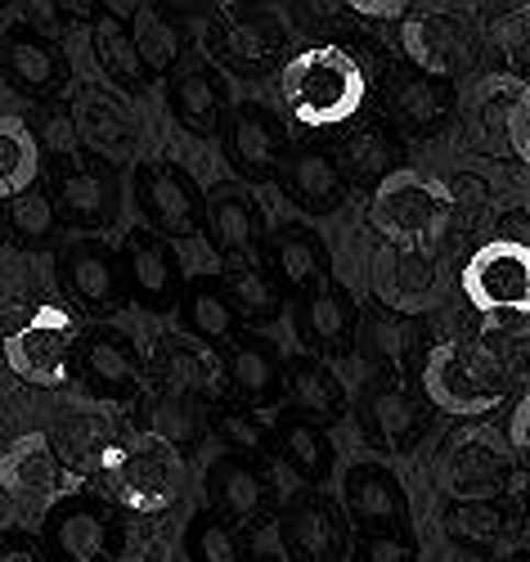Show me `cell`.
I'll return each instance as SVG.
<instances>
[{"instance_id": "obj_1", "label": "cell", "mask_w": 530, "mask_h": 562, "mask_svg": "<svg viewBox=\"0 0 530 562\" xmlns=\"http://www.w3.org/2000/svg\"><path fill=\"white\" fill-rule=\"evenodd\" d=\"M279 95L297 126L332 131L360 117L369 81L360 59L342 45H311V50H297L279 68Z\"/></svg>"}, {"instance_id": "obj_2", "label": "cell", "mask_w": 530, "mask_h": 562, "mask_svg": "<svg viewBox=\"0 0 530 562\" xmlns=\"http://www.w3.org/2000/svg\"><path fill=\"white\" fill-rule=\"evenodd\" d=\"M422 392L441 414L481 418V414H495L504 405L508 383H504V373L490 360L472 356L467 347L437 342L422 360Z\"/></svg>"}, {"instance_id": "obj_3", "label": "cell", "mask_w": 530, "mask_h": 562, "mask_svg": "<svg viewBox=\"0 0 530 562\" xmlns=\"http://www.w3.org/2000/svg\"><path fill=\"white\" fill-rule=\"evenodd\" d=\"M369 221L387 244L418 252L422 239H437V234L446 229L450 199H446L441 184H431L422 176H409V171H396L373 190Z\"/></svg>"}, {"instance_id": "obj_4", "label": "cell", "mask_w": 530, "mask_h": 562, "mask_svg": "<svg viewBox=\"0 0 530 562\" xmlns=\"http://www.w3.org/2000/svg\"><path fill=\"white\" fill-rule=\"evenodd\" d=\"M81 324L64 306H36L23 329L5 338V364L27 387H64L72 373V342Z\"/></svg>"}, {"instance_id": "obj_5", "label": "cell", "mask_w": 530, "mask_h": 562, "mask_svg": "<svg viewBox=\"0 0 530 562\" xmlns=\"http://www.w3.org/2000/svg\"><path fill=\"white\" fill-rule=\"evenodd\" d=\"M41 549L55 562H113L122 531L100 495H64L41 518Z\"/></svg>"}, {"instance_id": "obj_6", "label": "cell", "mask_w": 530, "mask_h": 562, "mask_svg": "<svg viewBox=\"0 0 530 562\" xmlns=\"http://www.w3.org/2000/svg\"><path fill=\"white\" fill-rule=\"evenodd\" d=\"M72 369L81 373V383L104 401H131L144 392V379H149L144 351L135 347L131 334L113 329V324H94V329L77 334Z\"/></svg>"}, {"instance_id": "obj_7", "label": "cell", "mask_w": 530, "mask_h": 562, "mask_svg": "<svg viewBox=\"0 0 530 562\" xmlns=\"http://www.w3.org/2000/svg\"><path fill=\"white\" fill-rule=\"evenodd\" d=\"M463 297L490 315L530 311V248L521 239H495L463 266Z\"/></svg>"}, {"instance_id": "obj_8", "label": "cell", "mask_w": 530, "mask_h": 562, "mask_svg": "<svg viewBox=\"0 0 530 562\" xmlns=\"http://www.w3.org/2000/svg\"><path fill=\"white\" fill-rule=\"evenodd\" d=\"M109 486L135 513H167L184 491V459L171 446H131L109 454Z\"/></svg>"}, {"instance_id": "obj_9", "label": "cell", "mask_w": 530, "mask_h": 562, "mask_svg": "<svg viewBox=\"0 0 530 562\" xmlns=\"http://www.w3.org/2000/svg\"><path fill=\"white\" fill-rule=\"evenodd\" d=\"M50 199H55V216L59 225H72L81 234H100L117 225L122 212V184L117 171L109 162H64L50 180Z\"/></svg>"}, {"instance_id": "obj_10", "label": "cell", "mask_w": 530, "mask_h": 562, "mask_svg": "<svg viewBox=\"0 0 530 562\" xmlns=\"http://www.w3.org/2000/svg\"><path fill=\"white\" fill-rule=\"evenodd\" d=\"M117 270H122V293L144 306V311H171L184 289L180 252L154 229H131L117 248Z\"/></svg>"}, {"instance_id": "obj_11", "label": "cell", "mask_w": 530, "mask_h": 562, "mask_svg": "<svg viewBox=\"0 0 530 562\" xmlns=\"http://www.w3.org/2000/svg\"><path fill=\"white\" fill-rule=\"evenodd\" d=\"M135 207L144 216V229L162 239H184L203 221V194L176 162H135Z\"/></svg>"}, {"instance_id": "obj_12", "label": "cell", "mask_w": 530, "mask_h": 562, "mask_svg": "<svg viewBox=\"0 0 530 562\" xmlns=\"http://www.w3.org/2000/svg\"><path fill=\"white\" fill-rule=\"evenodd\" d=\"M0 77H5L14 95L50 104L72 81V64L55 36H45L41 27H14L0 41Z\"/></svg>"}, {"instance_id": "obj_13", "label": "cell", "mask_w": 530, "mask_h": 562, "mask_svg": "<svg viewBox=\"0 0 530 562\" xmlns=\"http://www.w3.org/2000/svg\"><path fill=\"white\" fill-rule=\"evenodd\" d=\"M221 135H225L229 167L244 176V180H252V184L274 180L279 167H283V158H287V149H293V145H287L283 117L274 109H266V104H238L225 117Z\"/></svg>"}, {"instance_id": "obj_14", "label": "cell", "mask_w": 530, "mask_h": 562, "mask_svg": "<svg viewBox=\"0 0 530 562\" xmlns=\"http://www.w3.org/2000/svg\"><path fill=\"white\" fill-rule=\"evenodd\" d=\"M144 364H149V373L158 379L162 396L199 401V405L225 396V360H221V351H212L203 342H189L180 334H167V338H158L154 356Z\"/></svg>"}, {"instance_id": "obj_15", "label": "cell", "mask_w": 530, "mask_h": 562, "mask_svg": "<svg viewBox=\"0 0 530 562\" xmlns=\"http://www.w3.org/2000/svg\"><path fill=\"white\" fill-rule=\"evenodd\" d=\"M279 527L287 544V562H342L351 531L342 522V508L324 499L319 491L297 495L279 508Z\"/></svg>"}, {"instance_id": "obj_16", "label": "cell", "mask_w": 530, "mask_h": 562, "mask_svg": "<svg viewBox=\"0 0 530 562\" xmlns=\"http://www.w3.org/2000/svg\"><path fill=\"white\" fill-rule=\"evenodd\" d=\"M342 508L356 531L409 536V495L387 463H351L342 477Z\"/></svg>"}, {"instance_id": "obj_17", "label": "cell", "mask_w": 530, "mask_h": 562, "mask_svg": "<svg viewBox=\"0 0 530 562\" xmlns=\"http://www.w3.org/2000/svg\"><path fill=\"white\" fill-rule=\"evenodd\" d=\"M356 329H360V306L332 274L297 297V338L306 351H315V360L351 351Z\"/></svg>"}, {"instance_id": "obj_18", "label": "cell", "mask_w": 530, "mask_h": 562, "mask_svg": "<svg viewBox=\"0 0 530 562\" xmlns=\"http://www.w3.org/2000/svg\"><path fill=\"white\" fill-rule=\"evenodd\" d=\"M266 274L279 284L283 297L287 293L302 297V293H311L315 284H324V279L332 274L328 244L319 239L311 225L287 221V225H279L266 239Z\"/></svg>"}, {"instance_id": "obj_19", "label": "cell", "mask_w": 530, "mask_h": 562, "mask_svg": "<svg viewBox=\"0 0 530 562\" xmlns=\"http://www.w3.org/2000/svg\"><path fill=\"white\" fill-rule=\"evenodd\" d=\"M207 499H212L207 508L216 518H225L234 531H244L248 522L261 518V513H270V482L257 463L221 454L207 468Z\"/></svg>"}, {"instance_id": "obj_20", "label": "cell", "mask_w": 530, "mask_h": 562, "mask_svg": "<svg viewBox=\"0 0 530 562\" xmlns=\"http://www.w3.org/2000/svg\"><path fill=\"white\" fill-rule=\"evenodd\" d=\"M59 279L77 306L86 311H113L126 293H122V270H117V252L104 248L100 239H77L68 244L64 261H59Z\"/></svg>"}, {"instance_id": "obj_21", "label": "cell", "mask_w": 530, "mask_h": 562, "mask_svg": "<svg viewBox=\"0 0 530 562\" xmlns=\"http://www.w3.org/2000/svg\"><path fill=\"white\" fill-rule=\"evenodd\" d=\"M199 229H207L212 248L225 257V261H248L257 248H261V212L257 203L238 190V184H221L203 199V221Z\"/></svg>"}, {"instance_id": "obj_22", "label": "cell", "mask_w": 530, "mask_h": 562, "mask_svg": "<svg viewBox=\"0 0 530 562\" xmlns=\"http://www.w3.org/2000/svg\"><path fill=\"white\" fill-rule=\"evenodd\" d=\"M0 486L19 508H41L59 491V454L45 432L19 437L5 454H0Z\"/></svg>"}, {"instance_id": "obj_23", "label": "cell", "mask_w": 530, "mask_h": 562, "mask_svg": "<svg viewBox=\"0 0 530 562\" xmlns=\"http://www.w3.org/2000/svg\"><path fill=\"white\" fill-rule=\"evenodd\" d=\"M279 176L287 184V194H293V203L306 207L311 216H328L347 199V180H342V171H337V162H332V154L324 145L287 149Z\"/></svg>"}, {"instance_id": "obj_24", "label": "cell", "mask_w": 530, "mask_h": 562, "mask_svg": "<svg viewBox=\"0 0 530 562\" xmlns=\"http://www.w3.org/2000/svg\"><path fill=\"white\" fill-rule=\"evenodd\" d=\"M176 319H180V338L189 342H203V347H221L229 342L234 334H244L238 329V315L221 289V279L216 274H194V279H184V289H180V302H176Z\"/></svg>"}, {"instance_id": "obj_25", "label": "cell", "mask_w": 530, "mask_h": 562, "mask_svg": "<svg viewBox=\"0 0 530 562\" xmlns=\"http://www.w3.org/2000/svg\"><path fill=\"white\" fill-rule=\"evenodd\" d=\"M72 122H77V135L104 162H135V145H139L135 117L126 113V104H117L109 95V90H81Z\"/></svg>"}, {"instance_id": "obj_26", "label": "cell", "mask_w": 530, "mask_h": 562, "mask_svg": "<svg viewBox=\"0 0 530 562\" xmlns=\"http://www.w3.org/2000/svg\"><path fill=\"white\" fill-rule=\"evenodd\" d=\"M225 392H234L238 405H270L283 392V360L266 338L234 334L225 356Z\"/></svg>"}, {"instance_id": "obj_27", "label": "cell", "mask_w": 530, "mask_h": 562, "mask_svg": "<svg viewBox=\"0 0 530 562\" xmlns=\"http://www.w3.org/2000/svg\"><path fill=\"white\" fill-rule=\"evenodd\" d=\"M508 482H512V463L486 437L459 441L446 459V486L454 499H504Z\"/></svg>"}, {"instance_id": "obj_28", "label": "cell", "mask_w": 530, "mask_h": 562, "mask_svg": "<svg viewBox=\"0 0 530 562\" xmlns=\"http://www.w3.org/2000/svg\"><path fill=\"white\" fill-rule=\"evenodd\" d=\"M283 396L293 401L297 418H306V424H315L324 432H328V424H337V418L347 414L342 383H337L332 369L315 356H293L283 364Z\"/></svg>"}, {"instance_id": "obj_29", "label": "cell", "mask_w": 530, "mask_h": 562, "mask_svg": "<svg viewBox=\"0 0 530 562\" xmlns=\"http://www.w3.org/2000/svg\"><path fill=\"white\" fill-rule=\"evenodd\" d=\"M337 171H342L347 184H364V190H377L387 176H396V162H401V149L396 139L382 131L377 122H364V126H351L337 149H328Z\"/></svg>"}, {"instance_id": "obj_30", "label": "cell", "mask_w": 530, "mask_h": 562, "mask_svg": "<svg viewBox=\"0 0 530 562\" xmlns=\"http://www.w3.org/2000/svg\"><path fill=\"white\" fill-rule=\"evenodd\" d=\"M360 424H364V432H369V441L377 450L405 454L418 441V432H422V409H418V401L405 387L387 383V387L369 392V401L360 409Z\"/></svg>"}, {"instance_id": "obj_31", "label": "cell", "mask_w": 530, "mask_h": 562, "mask_svg": "<svg viewBox=\"0 0 530 562\" xmlns=\"http://www.w3.org/2000/svg\"><path fill=\"white\" fill-rule=\"evenodd\" d=\"M171 113L176 122L199 135V139H216L225 126V86L212 68H189L171 81Z\"/></svg>"}, {"instance_id": "obj_32", "label": "cell", "mask_w": 530, "mask_h": 562, "mask_svg": "<svg viewBox=\"0 0 530 562\" xmlns=\"http://www.w3.org/2000/svg\"><path fill=\"white\" fill-rule=\"evenodd\" d=\"M270 441H274L279 459L293 468L302 482H315V486L328 482L337 450H332V437L324 428L306 424V418H297V414H279L274 424H270Z\"/></svg>"}, {"instance_id": "obj_33", "label": "cell", "mask_w": 530, "mask_h": 562, "mask_svg": "<svg viewBox=\"0 0 530 562\" xmlns=\"http://www.w3.org/2000/svg\"><path fill=\"white\" fill-rule=\"evenodd\" d=\"M216 279H221V289H225L234 315H238V329H244V324H270V319L283 315L279 284H274V279L261 266H252V257L248 261H229Z\"/></svg>"}, {"instance_id": "obj_34", "label": "cell", "mask_w": 530, "mask_h": 562, "mask_svg": "<svg viewBox=\"0 0 530 562\" xmlns=\"http://www.w3.org/2000/svg\"><path fill=\"white\" fill-rule=\"evenodd\" d=\"M109 14H131V45H135V55L144 64V72L154 77H167L171 64L180 59V32L171 19H162L158 5H109Z\"/></svg>"}, {"instance_id": "obj_35", "label": "cell", "mask_w": 530, "mask_h": 562, "mask_svg": "<svg viewBox=\"0 0 530 562\" xmlns=\"http://www.w3.org/2000/svg\"><path fill=\"white\" fill-rule=\"evenodd\" d=\"M476 126H481V145L486 149L526 158V90L521 86H490V95L481 100Z\"/></svg>"}, {"instance_id": "obj_36", "label": "cell", "mask_w": 530, "mask_h": 562, "mask_svg": "<svg viewBox=\"0 0 530 562\" xmlns=\"http://www.w3.org/2000/svg\"><path fill=\"white\" fill-rule=\"evenodd\" d=\"M90 50H94V64H100V72H104L117 90H126V95H135V90L149 86V72H144V64H139V55H135L131 32H126L122 19H113V14L94 19V27H90Z\"/></svg>"}, {"instance_id": "obj_37", "label": "cell", "mask_w": 530, "mask_h": 562, "mask_svg": "<svg viewBox=\"0 0 530 562\" xmlns=\"http://www.w3.org/2000/svg\"><path fill=\"white\" fill-rule=\"evenodd\" d=\"M392 109L409 131L431 135L450 117V95L437 77L422 72H392Z\"/></svg>"}, {"instance_id": "obj_38", "label": "cell", "mask_w": 530, "mask_h": 562, "mask_svg": "<svg viewBox=\"0 0 530 562\" xmlns=\"http://www.w3.org/2000/svg\"><path fill=\"white\" fill-rule=\"evenodd\" d=\"M45 171L27 122L23 117H0V203H10L14 194H23L27 184H36Z\"/></svg>"}, {"instance_id": "obj_39", "label": "cell", "mask_w": 530, "mask_h": 562, "mask_svg": "<svg viewBox=\"0 0 530 562\" xmlns=\"http://www.w3.org/2000/svg\"><path fill=\"white\" fill-rule=\"evenodd\" d=\"M144 428L154 432L158 446H171L176 454L184 446H199L203 432H207V418H203V405L199 401H180V396H154L144 405Z\"/></svg>"}, {"instance_id": "obj_40", "label": "cell", "mask_w": 530, "mask_h": 562, "mask_svg": "<svg viewBox=\"0 0 530 562\" xmlns=\"http://www.w3.org/2000/svg\"><path fill=\"white\" fill-rule=\"evenodd\" d=\"M512 527V508L504 499H454L446 508V531L459 544H495Z\"/></svg>"}, {"instance_id": "obj_41", "label": "cell", "mask_w": 530, "mask_h": 562, "mask_svg": "<svg viewBox=\"0 0 530 562\" xmlns=\"http://www.w3.org/2000/svg\"><path fill=\"white\" fill-rule=\"evenodd\" d=\"M27 135L41 154V162H77L81 158V135H77V122H72V109L64 100H50V104H36V113L27 117Z\"/></svg>"}, {"instance_id": "obj_42", "label": "cell", "mask_w": 530, "mask_h": 562, "mask_svg": "<svg viewBox=\"0 0 530 562\" xmlns=\"http://www.w3.org/2000/svg\"><path fill=\"white\" fill-rule=\"evenodd\" d=\"M225 59L234 68H244V72H261L270 68V59L279 55V45H283V32L266 27L261 19H229L225 23Z\"/></svg>"}, {"instance_id": "obj_43", "label": "cell", "mask_w": 530, "mask_h": 562, "mask_svg": "<svg viewBox=\"0 0 530 562\" xmlns=\"http://www.w3.org/2000/svg\"><path fill=\"white\" fill-rule=\"evenodd\" d=\"M207 428L225 441V454H234V459L257 463L270 454V424H261V418L244 405H221Z\"/></svg>"}, {"instance_id": "obj_44", "label": "cell", "mask_w": 530, "mask_h": 562, "mask_svg": "<svg viewBox=\"0 0 530 562\" xmlns=\"http://www.w3.org/2000/svg\"><path fill=\"white\" fill-rule=\"evenodd\" d=\"M184 558L189 562H244V544H238V531L216 518L212 508H199L184 527Z\"/></svg>"}, {"instance_id": "obj_45", "label": "cell", "mask_w": 530, "mask_h": 562, "mask_svg": "<svg viewBox=\"0 0 530 562\" xmlns=\"http://www.w3.org/2000/svg\"><path fill=\"white\" fill-rule=\"evenodd\" d=\"M377 289H382V297H387V311H396V306H414V302L431 289V261H427L422 252L396 248L392 261L382 257Z\"/></svg>"}, {"instance_id": "obj_46", "label": "cell", "mask_w": 530, "mask_h": 562, "mask_svg": "<svg viewBox=\"0 0 530 562\" xmlns=\"http://www.w3.org/2000/svg\"><path fill=\"white\" fill-rule=\"evenodd\" d=\"M5 221H10V229L19 234L23 244H45V239H50V234L59 229L50 184L36 180V184H27L23 194H14V199L5 203Z\"/></svg>"}, {"instance_id": "obj_47", "label": "cell", "mask_w": 530, "mask_h": 562, "mask_svg": "<svg viewBox=\"0 0 530 562\" xmlns=\"http://www.w3.org/2000/svg\"><path fill=\"white\" fill-rule=\"evenodd\" d=\"M405 50H409V59L422 77H446L450 72L454 45H450V36L441 32L437 19H409L405 23Z\"/></svg>"}, {"instance_id": "obj_48", "label": "cell", "mask_w": 530, "mask_h": 562, "mask_svg": "<svg viewBox=\"0 0 530 562\" xmlns=\"http://www.w3.org/2000/svg\"><path fill=\"white\" fill-rule=\"evenodd\" d=\"M244 544V562H287V544H283V527H279V508L261 513L257 522H248L238 531Z\"/></svg>"}, {"instance_id": "obj_49", "label": "cell", "mask_w": 530, "mask_h": 562, "mask_svg": "<svg viewBox=\"0 0 530 562\" xmlns=\"http://www.w3.org/2000/svg\"><path fill=\"white\" fill-rule=\"evenodd\" d=\"M347 549L356 562H418V544L392 531H356Z\"/></svg>"}, {"instance_id": "obj_50", "label": "cell", "mask_w": 530, "mask_h": 562, "mask_svg": "<svg viewBox=\"0 0 530 562\" xmlns=\"http://www.w3.org/2000/svg\"><path fill=\"white\" fill-rule=\"evenodd\" d=\"M369 342H373L382 356L401 360V356L409 351V342H414V324H409L405 315H396V311L382 306V311L373 315V324H369Z\"/></svg>"}, {"instance_id": "obj_51", "label": "cell", "mask_w": 530, "mask_h": 562, "mask_svg": "<svg viewBox=\"0 0 530 562\" xmlns=\"http://www.w3.org/2000/svg\"><path fill=\"white\" fill-rule=\"evenodd\" d=\"M351 14H364L373 23H392V19H405L409 5L405 0H351Z\"/></svg>"}, {"instance_id": "obj_52", "label": "cell", "mask_w": 530, "mask_h": 562, "mask_svg": "<svg viewBox=\"0 0 530 562\" xmlns=\"http://www.w3.org/2000/svg\"><path fill=\"white\" fill-rule=\"evenodd\" d=\"M0 562H41V549L19 531H0Z\"/></svg>"}, {"instance_id": "obj_53", "label": "cell", "mask_w": 530, "mask_h": 562, "mask_svg": "<svg viewBox=\"0 0 530 562\" xmlns=\"http://www.w3.org/2000/svg\"><path fill=\"white\" fill-rule=\"evenodd\" d=\"M526 450V401H517V409H512V454H521Z\"/></svg>"}]
</instances>
